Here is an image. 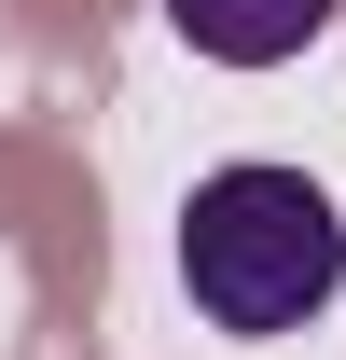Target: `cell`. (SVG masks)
Masks as SVG:
<instances>
[{
    "mask_svg": "<svg viewBox=\"0 0 346 360\" xmlns=\"http://www.w3.org/2000/svg\"><path fill=\"white\" fill-rule=\"evenodd\" d=\"M180 291L208 333H305V319L346 291V222L305 167H208L194 208H180Z\"/></svg>",
    "mask_w": 346,
    "mask_h": 360,
    "instance_id": "6da1fadb",
    "label": "cell"
},
{
    "mask_svg": "<svg viewBox=\"0 0 346 360\" xmlns=\"http://www.w3.org/2000/svg\"><path fill=\"white\" fill-rule=\"evenodd\" d=\"M167 28L208 70H291L319 28H333V0H167Z\"/></svg>",
    "mask_w": 346,
    "mask_h": 360,
    "instance_id": "7a4b0ae2",
    "label": "cell"
}]
</instances>
